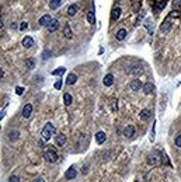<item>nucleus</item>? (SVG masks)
Returning a JSON list of instances; mask_svg holds the SVG:
<instances>
[{
    "label": "nucleus",
    "mask_w": 181,
    "mask_h": 182,
    "mask_svg": "<svg viewBox=\"0 0 181 182\" xmlns=\"http://www.w3.org/2000/svg\"><path fill=\"white\" fill-rule=\"evenodd\" d=\"M55 132H56V129H55V126H53L52 123H47V125L44 126V129H42L41 136H42L44 140H49L53 134H55Z\"/></svg>",
    "instance_id": "obj_1"
},
{
    "label": "nucleus",
    "mask_w": 181,
    "mask_h": 182,
    "mask_svg": "<svg viewBox=\"0 0 181 182\" xmlns=\"http://www.w3.org/2000/svg\"><path fill=\"white\" fill-rule=\"evenodd\" d=\"M44 157H45V160L48 161V162H55V161L59 158L58 153L55 151V149H53L52 146H49V150L45 151V154H44Z\"/></svg>",
    "instance_id": "obj_2"
},
{
    "label": "nucleus",
    "mask_w": 181,
    "mask_h": 182,
    "mask_svg": "<svg viewBox=\"0 0 181 182\" xmlns=\"http://www.w3.org/2000/svg\"><path fill=\"white\" fill-rule=\"evenodd\" d=\"M160 157H161V155H160L159 151H155L153 154L149 155V160H148V162H149L150 165H156V164H159L160 160H161Z\"/></svg>",
    "instance_id": "obj_3"
},
{
    "label": "nucleus",
    "mask_w": 181,
    "mask_h": 182,
    "mask_svg": "<svg viewBox=\"0 0 181 182\" xmlns=\"http://www.w3.org/2000/svg\"><path fill=\"white\" fill-rule=\"evenodd\" d=\"M171 25H173V24H171V21H170V17H167L164 21H163L161 27H160V32H161V34H167V32L171 30Z\"/></svg>",
    "instance_id": "obj_4"
},
{
    "label": "nucleus",
    "mask_w": 181,
    "mask_h": 182,
    "mask_svg": "<svg viewBox=\"0 0 181 182\" xmlns=\"http://www.w3.org/2000/svg\"><path fill=\"white\" fill-rule=\"evenodd\" d=\"M129 87H131V90L132 91H139L140 88H143V84H142V81L139 80V79H135V80L131 81Z\"/></svg>",
    "instance_id": "obj_5"
},
{
    "label": "nucleus",
    "mask_w": 181,
    "mask_h": 182,
    "mask_svg": "<svg viewBox=\"0 0 181 182\" xmlns=\"http://www.w3.org/2000/svg\"><path fill=\"white\" fill-rule=\"evenodd\" d=\"M76 175H77V171H76L75 167H70L69 170L65 172V178H66V179H75Z\"/></svg>",
    "instance_id": "obj_6"
},
{
    "label": "nucleus",
    "mask_w": 181,
    "mask_h": 182,
    "mask_svg": "<svg viewBox=\"0 0 181 182\" xmlns=\"http://www.w3.org/2000/svg\"><path fill=\"white\" fill-rule=\"evenodd\" d=\"M23 46H24V48H27V49H30V48H32V46H34V39H32L31 37H28V35H27V37H24L23 38Z\"/></svg>",
    "instance_id": "obj_7"
},
{
    "label": "nucleus",
    "mask_w": 181,
    "mask_h": 182,
    "mask_svg": "<svg viewBox=\"0 0 181 182\" xmlns=\"http://www.w3.org/2000/svg\"><path fill=\"white\" fill-rule=\"evenodd\" d=\"M124 136L133 137V136H135V126H133V125H128L126 128L124 129Z\"/></svg>",
    "instance_id": "obj_8"
},
{
    "label": "nucleus",
    "mask_w": 181,
    "mask_h": 182,
    "mask_svg": "<svg viewBox=\"0 0 181 182\" xmlns=\"http://www.w3.org/2000/svg\"><path fill=\"white\" fill-rule=\"evenodd\" d=\"M51 21H52L51 16H49V14H45V16H42L41 18H39L38 24H39V25H42V27H45V25H49V24H51Z\"/></svg>",
    "instance_id": "obj_9"
},
{
    "label": "nucleus",
    "mask_w": 181,
    "mask_h": 182,
    "mask_svg": "<svg viewBox=\"0 0 181 182\" xmlns=\"http://www.w3.org/2000/svg\"><path fill=\"white\" fill-rule=\"evenodd\" d=\"M31 112H32V105L31 104H25L24 108H23V116H24V118H30V116H31Z\"/></svg>",
    "instance_id": "obj_10"
},
{
    "label": "nucleus",
    "mask_w": 181,
    "mask_h": 182,
    "mask_svg": "<svg viewBox=\"0 0 181 182\" xmlns=\"http://www.w3.org/2000/svg\"><path fill=\"white\" fill-rule=\"evenodd\" d=\"M126 35H128V31H126L125 28H121V30L117 31V35H115V37H117L118 41H124V39L126 38Z\"/></svg>",
    "instance_id": "obj_11"
},
{
    "label": "nucleus",
    "mask_w": 181,
    "mask_h": 182,
    "mask_svg": "<svg viewBox=\"0 0 181 182\" xmlns=\"http://www.w3.org/2000/svg\"><path fill=\"white\" fill-rule=\"evenodd\" d=\"M102 83H104V86H105V87H111L112 84H114V76H112V74H107L105 77H104Z\"/></svg>",
    "instance_id": "obj_12"
},
{
    "label": "nucleus",
    "mask_w": 181,
    "mask_h": 182,
    "mask_svg": "<svg viewBox=\"0 0 181 182\" xmlns=\"http://www.w3.org/2000/svg\"><path fill=\"white\" fill-rule=\"evenodd\" d=\"M105 140H107V134L104 133V132H98V133L96 134V142L98 144H102Z\"/></svg>",
    "instance_id": "obj_13"
},
{
    "label": "nucleus",
    "mask_w": 181,
    "mask_h": 182,
    "mask_svg": "<svg viewBox=\"0 0 181 182\" xmlns=\"http://www.w3.org/2000/svg\"><path fill=\"white\" fill-rule=\"evenodd\" d=\"M119 17H121V7H115L111 13V20L112 21H117Z\"/></svg>",
    "instance_id": "obj_14"
},
{
    "label": "nucleus",
    "mask_w": 181,
    "mask_h": 182,
    "mask_svg": "<svg viewBox=\"0 0 181 182\" xmlns=\"http://www.w3.org/2000/svg\"><path fill=\"white\" fill-rule=\"evenodd\" d=\"M142 72H143V70H142V67H140V66H138V64H136V66H132V67L128 70L129 74H135V76H139Z\"/></svg>",
    "instance_id": "obj_15"
},
{
    "label": "nucleus",
    "mask_w": 181,
    "mask_h": 182,
    "mask_svg": "<svg viewBox=\"0 0 181 182\" xmlns=\"http://www.w3.org/2000/svg\"><path fill=\"white\" fill-rule=\"evenodd\" d=\"M58 28H59V21H58V20H52V21H51V24L48 25V31L49 32H55Z\"/></svg>",
    "instance_id": "obj_16"
},
{
    "label": "nucleus",
    "mask_w": 181,
    "mask_h": 182,
    "mask_svg": "<svg viewBox=\"0 0 181 182\" xmlns=\"http://www.w3.org/2000/svg\"><path fill=\"white\" fill-rule=\"evenodd\" d=\"M63 35L68 38V39H72V37H73V32H72V30H70L69 24H66V25L63 27Z\"/></svg>",
    "instance_id": "obj_17"
},
{
    "label": "nucleus",
    "mask_w": 181,
    "mask_h": 182,
    "mask_svg": "<svg viewBox=\"0 0 181 182\" xmlns=\"http://www.w3.org/2000/svg\"><path fill=\"white\" fill-rule=\"evenodd\" d=\"M143 92L145 94H150V92H153V90H155V86L152 84V83H146V84H143Z\"/></svg>",
    "instance_id": "obj_18"
},
{
    "label": "nucleus",
    "mask_w": 181,
    "mask_h": 182,
    "mask_svg": "<svg viewBox=\"0 0 181 182\" xmlns=\"http://www.w3.org/2000/svg\"><path fill=\"white\" fill-rule=\"evenodd\" d=\"M18 137H20V132L18 130H11L9 133V140L10 142H16V140H18Z\"/></svg>",
    "instance_id": "obj_19"
},
{
    "label": "nucleus",
    "mask_w": 181,
    "mask_h": 182,
    "mask_svg": "<svg viewBox=\"0 0 181 182\" xmlns=\"http://www.w3.org/2000/svg\"><path fill=\"white\" fill-rule=\"evenodd\" d=\"M76 81H77V76H76L75 73H70V74L68 76V80H66V84H68V86H72V84H75Z\"/></svg>",
    "instance_id": "obj_20"
},
{
    "label": "nucleus",
    "mask_w": 181,
    "mask_h": 182,
    "mask_svg": "<svg viewBox=\"0 0 181 182\" xmlns=\"http://www.w3.org/2000/svg\"><path fill=\"white\" fill-rule=\"evenodd\" d=\"M60 4H62V0H51V1H49V7H51L52 10L59 9V7H60Z\"/></svg>",
    "instance_id": "obj_21"
},
{
    "label": "nucleus",
    "mask_w": 181,
    "mask_h": 182,
    "mask_svg": "<svg viewBox=\"0 0 181 182\" xmlns=\"http://www.w3.org/2000/svg\"><path fill=\"white\" fill-rule=\"evenodd\" d=\"M65 143H66V136H65V134H58V136H56V144L58 146H63Z\"/></svg>",
    "instance_id": "obj_22"
},
{
    "label": "nucleus",
    "mask_w": 181,
    "mask_h": 182,
    "mask_svg": "<svg viewBox=\"0 0 181 182\" xmlns=\"http://www.w3.org/2000/svg\"><path fill=\"white\" fill-rule=\"evenodd\" d=\"M77 10H79V6L72 4V6H69V9H68V14H69V16H75L76 13H77Z\"/></svg>",
    "instance_id": "obj_23"
},
{
    "label": "nucleus",
    "mask_w": 181,
    "mask_h": 182,
    "mask_svg": "<svg viewBox=\"0 0 181 182\" xmlns=\"http://www.w3.org/2000/svg\"><path fill=\"white\" fill-rule=\"evenodd\" d=\"M150 118V111L149 109H142L140 111V119L142 121H146V119Z\"/></svg>",
    "instance_id": "obj_24"
},
{
    "label": "nucleus",
    "mask_w": 181,
    "mask_h": 182,
    "mask_svg": "<svg viewBox=\"0 0 181 182\" xmlns=\"http://www.w3.org/2000/svg\"><path fill=\"white\" fill-rule=\"evenodd\" d=\"M87 21L90 22V24H94L96 22V16H94V11L90 10L87 13Z\"/></svg>",
    "instance_id": "obj_25"
},
{
    "label": "nucleus",
    "mask_w": 181,
    "mask_h": 182,
    "mask_svg": "<svg viewBox=\"0 0 181 182\" xmlns=\"http://www.w3.org/2000/svg\"><path fill=\"white\" fill-rule=\"evenodd\" d=\"M72 101H73V98H72V95H70L69 92H66L63 95V102L66 104V105H70L72 104Z\"/></svg>",
    "instance_id": "obj_26"
},
{
    "label": "nucleus",
    "mask_w": 181,
    "mask_h": 182,
    "mask_svg": "<svg viewBox=\"0 0 181 182\" xmlns=\"http://www.w3.org/2000/svg\"><path fill=\"white\" fill-rule=\"evenodd\" d=\"M25 66H27V69H34V67H35V60L32 59H27V62H25Z\"/></svg>",
    "instance_id": "obj_27"
},
{
    "label": "nucleus",
    "mask_w": 181,
    "mask_h": 182,
    "mask_svg": "<svg viewBox=\"0 0 181 182\" xmlns=\"http://www.w3.org/2000/svg\"><path fill=\"white\" fill-rule=\"evenodd\" d=\"M65 72H66V69H65V67H58L56 70H53V72H52V76H62Z\"/></svg>",
    "instance_id": "obj_28"
},
{
    "label": "nucleus",
    "mask_w": 181,
    "mask_h": 182,
    "mask_svg": "<svg viewBox=\"0 0 181 182\" xmlns=\"http://www.w3.org/2000/svg\"><path fill=\"white\" fill-rule=\"evenodd\" d=\"M181 9V0H174L173 1V10L178 11Z\"/></svg>",
    "instance_id": "obj_29"
},
{
    "label": "nucleus",
    "mask_w": 181,
    "mask_h": 182,
    "mask_svg": "<svg viewBox=\"0 0 181 182\" xmlns=\"http://www.w3.org/2000/svg\"><path fill=\"white\" fill-rule=\"evenodd\" d=\"M145 27L148 28V31H149L150 34L153 32V22H152V21H146V24H145Z\"/></svg>",
    "instance_id": "obj_30"
},
{
    "label": "nucleus",
    "mask_w": 181,
    "mask_h": 182,
    "mask_svg": "<svg viewBox=\"0 0 181 182\" xmlns=\"http://www.w3.org/2000/svg\"><path fill=\"white\" fill-rule=\"evenodd\" d=\"M174 143H176L177 147H181V134H177V136H176V140H174Z\"/></svg>",
    "instance_id": "obj_31"
},
{
    "label": "nucleus",
    "mask_w": 181,
    "mask_h": 182,
    "mask_svg": "<svg viewBox=\"0 0 181 182\" xmlns=\"http://www.w3.org/2000/svg\"><path fill=\"white\" fill-rule=\"evenodd\" d=\"M111 109H112V111H117V109H118V101L112 100V101H111Z\"/></svg>",
    "instance_id": "obj_32"
},
{
    "label": "nucleus",
    "mask_w": 181,
    "mask_h": 182,
    "mask_svg": "<svg viewBox=\"0 0 181 182\" xmlns=\"http://www.w3.org/2000/svg\"><path fill=\"white\" fill-rule=\"evenodd\" d=\"M55 88H56V90H60V88H62V80H58L56 81V83H55Z\"/></svg>",
    "instance_id": "obj_33"
},
{
    "label": "nucleus",
    "mask_w": 181,
    "mask_h": 182,
    "mask_svg": "<svg viewBox=\"0 0 181 182\" xmlns=\"http://www.w3.org/2000/svg\"><path fill=\"white\" fill-rule=\"evenodd\" d=\"M16 92H17V95H23L24 88H23V87H16Z\"/></svg>",
    "instance_id": "obj_34"
},
{
    "label": "nucleus",
    "mask_w": 181,
    "mask_h": 182,
    "mask_svg": "<svg viewBox=\"0 0 181 182\" xmlns=\"http://www.w3.org/2000/svg\"><path fill=\"white\" fill-rule=\"evenodd\" d=\"M9 182H20V178L16 177V175H13V177L9 178Z\"/></svg>",
    "instance_id": "obj_35"
},
{
    "label": "nucleus",
    "mask_w": 181,
    "mask_h": 182,
    "mask_svg": "<svg viewBox=\"0 0 181 182\" xmlns=\"http://www.w3.org/2000/svg\"><path fill=\"white\" fill-rule=\"evenodd\" d=\"M27 27H28V24H27L25 21H23V22H21V25H20V30H21V31H25Z\"/></svg>",
    "instance_id": "obj_36"
},
{
    "label": "nucleus",
    "mask_w": 181,
    "mask_h": 182,
    "mask_svg": "<svg viewBox=\"0 0 181 182\" xmlns=\"http://www.w3.org/2000/svg\"><path fill=\"white\" fill-rule=\"evenodd\" d=\"M51 51H45V52H44V55H42V58L44 59H48V56H51Z\"/></svg>",
    "instance_id": "obj_37"
},
{
    "label": "nucleus",
    "mask_w": 181,
    "mask_h": 182,
    "mask_svg": "<svg viewBox=\"0 0 181 182\" xmlns=\"http://www.w3.org/2000/svg\"><path fill=\"white\" fill-rule=\"evenodd\" d=\"M32 182H45V181H44L42 178H37V179H34Z\"/></svg>",
    "instance_id": "obj_38"
},
{
    "label": "nucleus",
    "mask_w": 181,
    "mask_h": 182,
    "mask_svg": "<svg viewBox=\"0 0 181 182\" xmlns=\"http://www.w3.org/2000/svg\"><path fill=\"white\" fill-rule=\"evenodd\" d=\"M4 115H6V111L3 109V111H1V115H0V119H3V116H4Z\"/></svg>",
    "instance_id": "obj_39"
},
{
    "label": "nucleus",
    "mask_w": 181,
    "mask_h": 182,
    "mask_svg": "<svg viewBox=\"0 0 181 182\" xmlns=\"http://www.w3.org/2000/svg\"><path fill=\"white\" fill-rule=\"evenodd\" d=\"M135 182H139V181H135Z\"/></svg>",
    "instance_id": "obj_40"
}]
</instances>
